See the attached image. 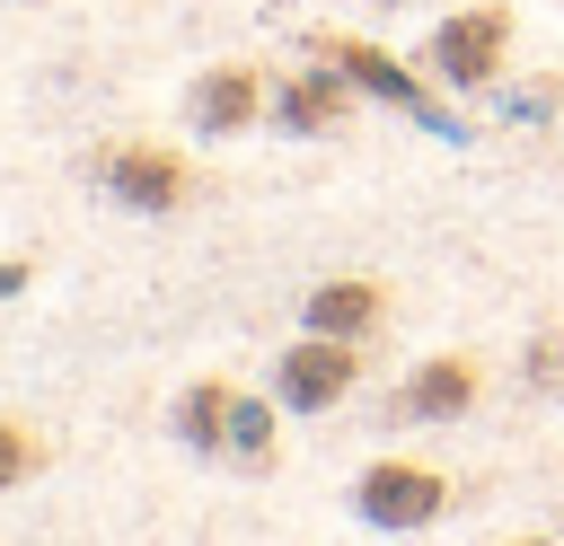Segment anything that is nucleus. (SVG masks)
<instances>
[{"label":"nucleus","instance_id":"dca6fc26","mask_svg":"<svg viewBox=\"0 0 564 546\" xmlns=\"http://www.w3.org/2000/svg\"><path fill=\"white\" fill-rule=\"evenodd\" d=\"M388 9H405V0H388Z\"/></svg>","mask_w":564,"mask_h":546},{"label":"nucleus","instance_id":"39448f33","mask_svg":"<svg viewBox=\"0 0 564 546\" xmlns=\"http://www.w3.org/2000/svg\"><path fill=\"white\" fill-rule=\"evenodd\" d=\"M352 387H361V343H344V335L300 326V343L273 352V396H282V414H335Z\"/></svg>","mask_w":564,"mask_h":546},{"label":"nucleus","instance_id":"f03ea898","mask_svg":"<svg viewBox=\"0 0 564 546\" xmlns=\"http://www.w3.org/2000/svg\"><path fill=\"white\" fill-rule=\"evenodd\" d=\"M511 35H520L511 0H467V9H449V18L423 35V70H432V88H449V97H485V88L502 79V62H511Z\"/></svg>","mask_w":564,"mask_h":546},{"label":"nucleus","instance_id":"0eeeda50","mask_svg":"<svg viewBox=\"0 0 564 546\" xmlns=\"http://www.w3.org/2000/svg\"><path fill=\"white\" fill-rule=\"evenodd\" d=\"M264 106H273L264 62H212V70L185 88V123H194L203 141H238V132H256Z\"/></svg>","mask_w":564,"mask_h":546},{"label":"nucleus","instance_id":"7ed1b4c3","mask_svg":"<svg viewBox=\"0 0 564 546\" xmlns=\"http://www.w3.org/2000/svg\"><path fill=\"white\" fill-rule=\"evenodd\" d=\"M308 53H326V62H335V70H344V79H352L361 97H379V106L414 114L423 132H441V141H458V132H467V123H458V114H449V106L432 97V70L397 62L388 44H370V35H344V26H317V35H308Z\"/></svg>","mask_w":564,"mask_h":546},{"label":"nucleus","instance_id":"f3484780","mask_svg":"<svg viewBox=\"0 0 564 546\" xmlns=\"http://www.w3.org/2000/svg\"><path fill=\"white\" fill-rule=\"evenodd\" d=\"M555 387H564V379H555Z\"/></svg>","mask_w":564,"mask_h":546},{"label":"nucleus","instance_id":"20e7f679","mask_svg":"<svg viewBox=\"0 0 564 546\" xmlns=\"http://www.w3.org/2000/svg\"><path fill=\"white\" fill-rule=\"evenodd\" d=\"M449 502H458V484H449V467H432V458H370V467L352 476V511H361L370 528H388V537L432 528Z\"/></svg>","mask_w":564,"mask_h":546},{"label":"nucleus","instance_id":"6e6552de","mask_svg":"<svg viewBox=\"0 0 564 546\" xmlns=\"http://www.w3.org/2000/svg\"><path fill=\"white\" fill-rule=\"evenodd\" d=\"M397 423H458L485 405V361L476 352H423L405 379H397Z\"/></svg>","mask_w":564,"mask_h":546},{"label":"nucleus","instance_id":"1a4fd4ad","mask_svg":"<svg viewBox=\"0 0 564 546\" xmlns=\"http://www.w3.org/2000/svg\"><path fill=\"white\" fill-rule=\"evenodd\" d=\"M388 317H397V291H388V273H326V282L300 299V326H317V335H344V343H370Z\"/></svg>","mask_w":564,"mask_h":546},{"label":"nucleus","instance_id":"423d86ee","mask_svg":"<svg viewBox=\"0 0 564 546\" xmlns=\"http://www.w3.org/2000/svg\"><path fill=\"white\" fill-rule=\"evenodd\" d=\"M352 114H361V88H352L326 53H308L300 70H282V79H273V106H264V123L291 132V141H326V132H344Z\"/></svg>","mask_w":564,"mask_h":546},{"label":"nucleus","instance_id":"ddd939ff","mask_svg":"<svg viewBox=\"0 0 564 546\" xmlns=\"http://www.w3.org/2000/svg\"><path fill=\"white\" fill-rule=\"evenodd\" d=\"M502 114L511 123H564V70H538V79L502 88Z\"/></svg>","mask_w":564,"mask_h":546},{"label":"nucleus","instance_id":"4468645a","mask_svg":"<svg viewBox=\"0 0 564 546\" xmlns=\"http://www.w3.org/2000/svg\"><path fill=\"white\" fill-rule=\"evenodd\" d=\"M26 282H35V264H26V255H0V299H18Z\"/></svg>","mask_w":564,"mask_h":546},{"label":"nucleus","instance_id":"2eb2a0df","mask_svg":"<svg viewBox=\"0 0 564 546\" xmlns=\"http://www.w3.org/2000/svg\"><path fill=\"white\" fill-rule=\"evenodd\" d=\"M511 546H555V537H511Z\"/></svg>","mask_w":564,"mask_h":546},{"label":"nucleus","instance_id":"9b49d317","mask_svg":"<svg viewBox=\"0 0 564 546\" xmlns=\"http://www.w3.org/2000/svg\"><path fill=\"white\" fill-rule=\"evenodd\" d=\"M229 396H238V379H185L176 387V405H167V432L194 449V458H220V432H229Z\"/></svg>","mask_w":564,"mask_h":546},{"label":"nucleus","instance_id":"f257e3e1","mask_svg":"<svg viewBox=\"0 0 564 546\" xmlns=\"http://www.w3.org/2000/svg\"><path fill=\"white\" fill-rule=\"evenodd\" d=\"M88 176H97V194L106 203H123V211H141V220H167V211H194L203 203V167L176 150V141H106L97 159H88Z\"/></svg>","mask_w":564,"mask_h":546},{"label":"nucleus","instance_id":"f8f14e48","mask_svg":"<svg viewBox=\"0 0 564 546\" xmlns=\"http://www.w3.org/2000/svg\"><path fill=\"white\" fill-rule=\"evenodd\" d=\"M44 432L26 423V414H0V493H18V484H35L44 476Z\"/></svg>","mask_w":564,"mask_h":546},{"label":"nucleus","instance_id":"9d476101","mask_svg":"<svg viewBox=\"0 0 564 546\" xmlns=\"http://www.w3.org/2000/svg\"><path fill=\"white\" fill-rule=\"evenodd\" d=\"M220 458L229 467H247V476H273V458H282V396H229V432H220Z\"/></svg>","mask_w":564,"mask_h":546}]
</instances>
